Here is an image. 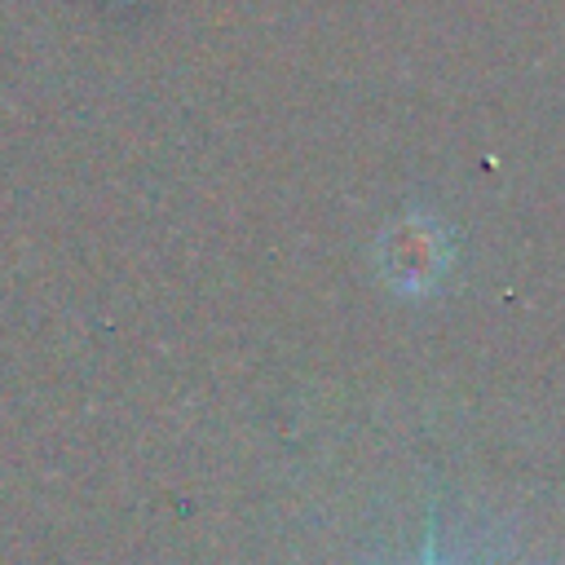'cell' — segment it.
<instances>
[{"mask_svg":"<svg viewBox=\"0 0 565 565\" xmlns=\"http://www.w3.org/2000/svg\"><path fill=\"white\" fill-rule=\"evenodd\" d=\"M446 269L441 234L428 221H406L384 243V278L397 291H428Z\"/></svg>","mask_w":565,"mask_h":565,"instance_id":"6da1fadb","label":"cell"}]
</instances>
